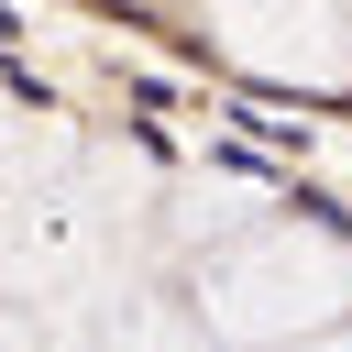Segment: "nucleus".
<instances>
[{
    "label": "nucleus",
    "instance_id": "1",
    "mask_svg": "<svg viewBox=\"0 0 352 352\" xmlns=\"http://www.w3.org/2000/svg\"><path fill=\"white\" fill-rule=\"evenodd\" d=\"M187 308L209 319V341H242V352L352 330V242L330 220H253L242 242H220L198 264Z\"/></svg>",
    "mask_w": 352,
    "mask_h": 352
},
{
    "label": "nucleus",
    "instance_id": "2",
    "mask_svg": "<svg viewBox=\"0 0 352 352\" xmlns=\"http://www.w3.org/2000/svg\"><path fill=\"white\" fill-rule=\"evenodd\" d=\"M220 55L286 88H341L352 77V0H198Z\"/></svg>",
    "mask_w": 352,
    "mask_h": 352
},
{
    "label": "nucleus",
    "instance_id": "3",
    "mask_svg": "<svg viewBox=\"0 0 352 352\" xmlns=\"http://www.w3.org/2000/svg\"><path fill=\"white\" fill-rule=\"evenodd\" d=\"M99 352H209V319L198 308H176V297H132L121 319H110V341Z\"/></svg>",
    "mask_w": 352,
    "mask_h": 352
},
{
    "label": "nucleus",
    "instance_id": "4",
    "mask_svg": "<svg viewBox=\"0 0 352 352\" xmlns=\"http://www.w3.org/2000/svg\"><path fill=\"white\" fill-rule=\"evenodd\" d=\"M0 352H44V330H22V319H0Z\"/></svg>",
    "mask_w": 352,
    "mask_h": 352
},
{
    "label": "nucleus",
    "instance_id": "5",
    "mask_svg": "<svg viewBox=\"0 0 352 352\" xmlns=\"http://www.w3.org/2000/svg\"><path fill=\"white\" fill-rule=\"evenodd\" d=\"M286 352H352V330H319V341H286Z\"/></svg>",
    "mask_w": 352,
    "mask_h": 352
}]
</instances>
